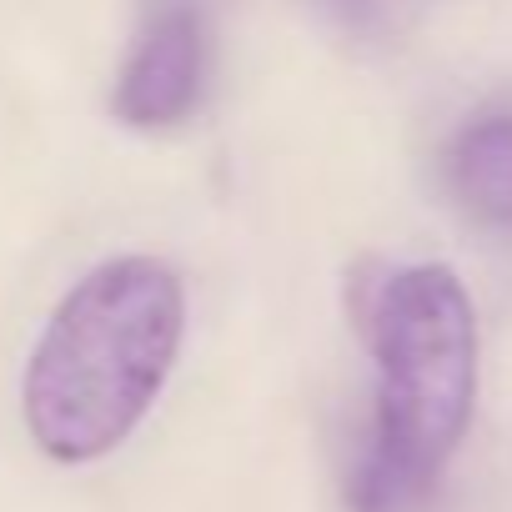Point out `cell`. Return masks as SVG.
<instances>
[{
  "instance_id": "6da1fadb",
  "label": "cell",
  "mask_w": 512,
  "mask_h": 512,
  "mask_svg": "<svg viewBox=\"0 0 512 512\" xmlns=\"http://www.w3.org/2000/svg\"><path fill=\"white\" fill-rule=\"evenodd\" d=\"M186 337V287L156 256H111L51 312L21 377L31 442L86 467L111 457L156 407Z\"/></svg>"
},
{
  "instance_id": "7a4b0ae2",
  "label": "cell",
  "mask_w": 512,
  "mask_h": 512,
  "mask_svg": "<svg viewBox=\"0 0 512 512\" xmlns=\"http://www.w3.org/2000/svg\"><path fill=\"white\" fill-rule=\"evenodd\" d=\"M362 332L377 362V397L347 497L352 512H412L472 422V297L452 267H397L372 287Z\"/></svg>"
},
{
  "instance_id": "3957f363",
  "label": "cell",
  "mask_w": 512,
  "mask_h": 512,
  "mask_svg": "<svg viewBox=\"0 0 512 512\" xmlns=\"http://www.w3.org/2000/svg\"><path fill=\"white\" fill-rule=\"evenodd\" d=\"M206 91V26L191 6H161L131 41L116 86L111 116L131 131H171L191 121Z\"/></svg>"
},
{
  "instance_id": "277c9868",
  "label": "cell",
  "mask_w": 512,
  "mask_h": 512,
  "mask_svg": "<svg viewBox=\"0 0 512 512\" xmlns=\"http://www.w3.org/2000/svg\"><path fill=\"white\" fill-rule=\"evenodd\" d=\"M447 186L482 226H512V116H482L447 146Z\"/></svg>"
},
{
  "instance_id": "5b68a950",
  "label": "cell",
  "mask_w": 512,
  "mask_h": 512,
  "mask_svg": "<svg viewBox=\"0 0 512 512\" xmlns=\"http://www.w3.org/2000/svg\"><path fill=\"white\" fill-rule=\"evenodd\" d=\"M327 11V21H337L347 36H362V41H387L397 36L427 0H317Z\"/></svg>"
}]
</instances>
